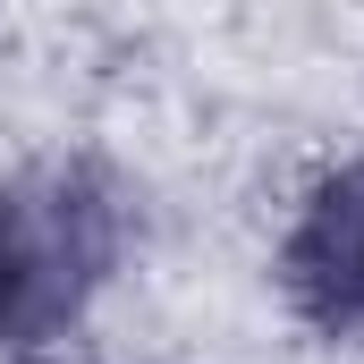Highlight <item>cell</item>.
Returning <instances> with one entry per match:
<instances>
[{
    "instance_id": "6da1fadb",
    "label": "cell",
    "mask_w": 364,
    "mask_h": 364,
    "mask_svg": "<svg viewBox=\"0 0 364 364\" xmlns=\"http://www.w3.org/2000/svg\"><path fill=\"white\" fill-rule=\"evenodd\" d=\"M127 255V203L93 161L0 178V348H43L93 305Z\"/></svg>"
},
{
    "instance_id": "7a4b0ae2",
    "label": "cell",
    "mask_w": 364,
    "mask_h": 364,
    "mask_svg": "<svg viewBox=\"0 0 364 364\" xmlns=\"http://www.w3.org/2000/svg\"><path fill=\"white\" fill-rule=\"evenodd\" d=\"M279 279L314 331L364 339V161L314 186V203L296 212V229L279 246Z\"/></svg>"
}]
</instances>
